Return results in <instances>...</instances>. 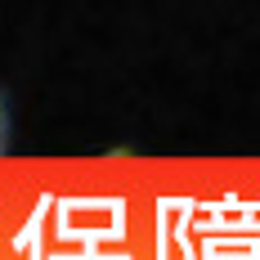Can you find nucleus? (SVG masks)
Returning a JSON list of instances; mask_svg holds the SVG:
<instances>
[{
	"instance_id": "f257e3e1",
	"label": "nucleus",
	"mask_w": 260,
	"mask_h": 260,
	"mask_svg": "<svg viewBox=\"0 0 260 260\" xmlns=\"http://www.w3.org/2000/svg\"><path fill=\"white\" fill-rule=\"evenodd\" d=\"M9 148V112H5V99H0V153Z\"/></svg>"
}]
</instances>
